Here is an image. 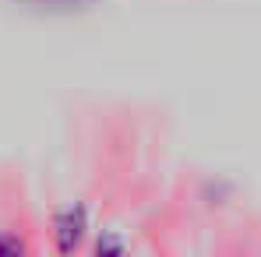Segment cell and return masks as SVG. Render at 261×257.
I'll return each mask as SVG.
<instances>
[{"mask_svg": "<svg viewBox=\"0 0 261 257\" xmlns=\"http://www.w3.org/2000/svg\"><path fill=\"white\" fill-rule=\"evenodd\" d=\"M82 236H85V208H71L57 218V243H60L64 254L74 250L82 243Z\"/></svg>", "mask_w": 261, "mask_h": 257, "instance_id": "1", "label": "cell"}, {"mask_svg": "<svg viewBox=\"0 0 261 257\" xmlns=\"http://www.w3.org/2000/svg\"><path fill=\"white\" fill-rule=\"evenodd\" d=\"M0 250H11V254H21V240H0Z\"/></svg>", "mask_w": 261, "mask_h": 257, "instance_id": "2", "label": "cell"}]
</instances>
